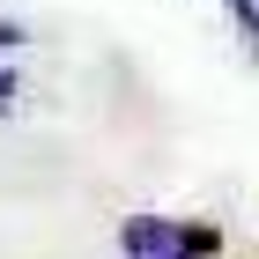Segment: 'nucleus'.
<instances>
[{"mask_svg": "<svg viewBox=\"0 0 259 259\" xmlns=\"http://www.w3.org/2000/svg\"><path fill=\"white\" fill-rule=\"evenodd\" d=\"M170 237H178V222H163V215H126L119 230L126 259H170Z\"/></svg>", "mask_w": 259, "mask_h": 259, "instance_id": "1", "label": "nucleus"}, {"mask_svg": "<svg viewBox=\"0 0 259 259\" xmlns=\"http://www.w3.org/2000/svg\"><path fill=\"white\" fill-rule=\"evenodd\" d=\"M222 237L207 230V222H178V237H170V259H215Z\"/></svg>", "mask_w": 259, "mask_h": 259, "instance_id": "2", "label": "nucleus"}, {"mask_svg": "<svg viewBox=\"0 0 259 259\" xmlns=\"http://www.w3.org/2000/svg\"><path fill=\"white\" fill-rule=\"evenodd\" d=\"M237 30H244V37L259 45V8H237Z\"/></svg>", "mask_w": 259, "mask_h": 259, "instance_id": "3", "label": "nucleus"}, {"mask_svg": "<svg viewBox=\"0 0 259 259\" xmlns=\"http://www.w3.org/2000/svg\"><path fill=\"white\" fill-rule=\"evenodd\" d=\"M8 104H15V74L0 67V111H8Z\"/></svg>", "mask_w": 259, "mask_h": 259, "instance_id": "4", "label": "nucleus"}, {"mask_svg": "<svg viewBox=\"0 0 259 259\" xmlns=\"http://www.w3.org/2000/svg\"><path fill=\"white\" fill-rule=\"evenodd\" d=\"M0 45H22V30H15V22H0Z\"/></svg>", "mask_w": 259, "mask_h": 259, "instance_id": "5", "label": "nucleus"}, {"mask_svg": "<svg viewBox=\"0 0 259 259\" xmlns=\"http://www.w3.org/2000/svg\"><path fill=\"white\" fill-rule=\"evenodd\" d=\"M222 8H230V15H237V8H252V0H222Z\"/></svg>", "mask_w": 259, "mask_h": 259, "instance_id": "6", "label": "nucleus"}]
</instances>
